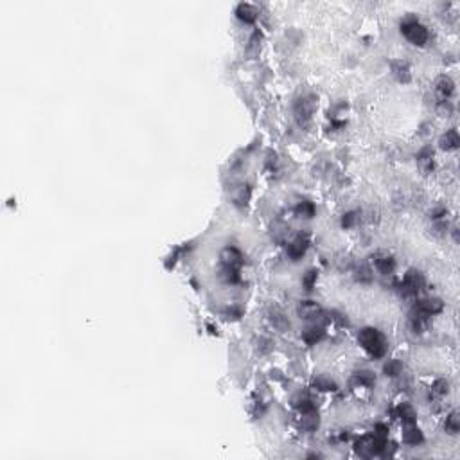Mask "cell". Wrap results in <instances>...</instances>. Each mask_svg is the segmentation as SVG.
I'll list each match as a JSON object with an SVG mask.
<instances>
[{
  "instance_id": "6da1fadb",
  "label": "cell",
  "mask_w": 460,
  "mask_h": 460,
  "mask_svg": "<svg viewBox=\"0 0 460 460\" xmlns=\"http://www.w3.org/2000/svg\"><path fill=\"white\" fill-rule=\"evenodd\" d=\"M358 341L372 358H383L387 352V343H385L383 334L374 327H365L359 331Z\"/></svg>"
},
{
  "instance_id": "7a4b0ae2",
  "label": "cell",
  "mask_w": 460,
  "mask_h": 460,
  "mask_svg": "<svg viewBox=\"0 0 460 460\" xmlns=\"http://www.w3.org/2000/svg\"><path fill=\"white\" fill-rule=\"evenodd\" d=\"M401 32L413 43V45L423 47L428 42V31L423 24H419V20H415L413 16L405 18L401 24Z\"/></svg>"
},
{
  "instance_id": "3957f363",
  "label": "cell",
  "mask_w": 460,
  "mask_h": 460,
  "mask_svg": "<svg viewBox=\"0 0 460 460\" xmlns=\"http://www.w3.org/2000/svg\"><path fill=\"white\" fill-rule=\"evenodd\" d=\"M316 108V97L315 95H304L295 103V117H297L298 124L305 126L311 121V115Z\"/></svg>"
},
{
  "instance_id": "277c9868",
  "label": "cell",
  "mask_w": 460,
  "mask_h": 460,
  "mask_svg": "<svg viewBox=\"0 0 460 460\" xmlns=\"http://www.w3.org/2000/svg\"><path fill=\"white\" fill-rule=\"evenodd\" d=\"M424 286V277L420 272H408L401 284V293L405 297H415L417 293L420 291V288Z\"/></svg>"
},
{
  "instance_id": "5b68a950",
  "label": "cell",
  "mask_w": 460,
  "mask_h": 460,
  "mask_svg": "<svg viewBox=\"0 0 460 460\" xmlns=\"http://www.w3.org/2000/svg\"><path fill=\"white\" fill-rule=\"evenodd\" d=\"M442 309H444V304H442V300H438V298H423V300L415 302L412 311L420 313V315L430 318V316H433V315H438Z\"/></svg>"
},
{
  "instance_id": "8992f818",
  "label": "cell",
  "mask_w": 460,
  "mask_h": 460,
  "mask_svg": "<svg viewBox=\"0 0 460 460\" xmlns=\"http://www.w3.org/2000/svg\"><path fill=\"white\" fill-rule=\"evenodd\" d=\"M221 264L223 268H234L239 270L243 264V254L241 250H237L236 246H226L221 252Z\"/></svg>"
},
{
  "instance_id": "52a82bcc",
  "label": "cell",
  "mask_w": 460,
  "mask_h": 460,
  "mask_svg": "<svg viewBox=\"0 0 460 460\" xmlns=\"http://www.w3.org/2000/svg\"><path fill=\"white\" fill-rule=\"evenodd\" d=\"M455 92V83L449 75H438L435 81V93H437L438 101H448Z\"/></svg>"
},
{
  "instance_id": "ba28073f",
  "label": "cell",
  "mask_w": 460,
  "mask_h": 460,
  "mask_svg": "<svg viewBox=\"0 0 460 460\" xmlns=\"http://www.w3.org/2000/svg\"><path fill=\"white\" fill-rule=\"evenodd\" d=\"M372 262L374 266H376L377 270H379L383 275H388V273L394 272V266H395V261L394 257H392L388 252H376V254L372 255Z\"/></svg>"
},
{
  "instance_id": "9c48e42d",
  "label": "cell",
  "mask_w": 460,
  "mask_h": 460,
  "mask_svg": "<svg viewBox=\"0 0 460 460\" xmlns=\"http://www.w3.org/2000/svg\"><path fill=\"white\" fill-rule=\"evenodd\" d=\"M309 244V239L308 236H297L293 241H291L290 244H288V255H290L293 261H298V259L302 257V255L305 254V248H308Z\"/></svg>"
},
{
  "instance_id": "30bf717a",
  "label": "cell",
  "mask_w": 460,
  "mask_h": 460,
  "mask_svg": "<svg viewBox=\"0 0 460 460\" xmlns=\"http://www.w3.org/2000/svg\"><path fill=\"white\" fill-rule=\"evenodd\" d=\"M298 315H300V318H305V320H316L320 316H323V313H322V308L316 302L304 300L298 305Z\"/></svg>"
},
{
  "instance_id": "8fae6325",
  "label": "cell",
  "mask_w": 460,
  "mask_h": 460,
  "mask_svg": "<svg viewBox=\"0 0 460 460\" xmlns=\"http://www.w3.org/2000/svg\"><path fill=\"white\" fill-rule=\"evenodd\" d=\"M458 144H460L458 131H456L455 128L448 129V131L440 137V140H438V146H440V149H444V151H455L456 147H458Z\"/></svg>"
},
{
  "instance_id": "7c38bea8",
  "label": "cell",
  "mask_w": 460,
  "mask_h": 460,
  "mask_svg": "<svg viewBox=\"0 0 460 460\" xmlns=\"http://www.w3.org/2000/svg\"><path fill=\"white\" fill-rule=\"evenodd\" d=\"M392 74L399 83H408L412 79L410 74V67L406 61H392Z\"/></svg>"
},
{
  "instance_id": "4fadbf2b",
  "label": "cell",
  "mask_w": 460,
  "mask_h": 460,
  "mask_svg": "<svg viewBox=\"0 0 460 460\" xmlns=\"http://www.w3.org/2000/svg\"><path fill=\"white\" fill-rule=\"evenodd\" d=\"M325 336V331H323L322 325H313V327H308V329L302 333V340L305 341L308 345H315L318 343L322 338Z\"/></svg>"
},
{
  "instance_id": "5bb4252c",
  "label": "cell",
  "mask_w": 460,
  "mask_h": 460,
  "mask_svg": "<svg viewBox=\"0 0 460 460\" xmlns=\"http://www.w3.org/2000/svg\"><path fill=\"white\" fill-rule=\"evenodd\" d=\"M236 14L239 20L244 22V24H252V22H255V18H257V9H255L252 4H239L236 9Z\"/></svg>"
},
{
  "instance_id": "9a60e30c",
  "label": "cell",
  "mask_w": 460,
  "mask_h": 460,
  "mask_svg": "<svg viewBox=\"0 0 460 460\" xmlns=\"http://www.w3.org/2000/svg\"><path fill=\"white\" fill-rule=\"evenodd\" d=\"M402 440H405L408 446H417V444H420V442L424 440L423 431H420L417 426H412V424H410V426L405 430V433H402Z\"/></svg>"
},
{
  "instance_id": "2e32d148",
  "label": "cell",
  "mask_w": 460,
  "mask_h": 460,
  "mask_svg": "<svg viewBox=\"0 0 460 460\" xmlns=\"http://www.w3.org/2000/svg\"><path fill=\"white\" fill-rule=\"evenodd\" d=\"M397 415H399V419H401L405 424H413V423H415V410H413L410 405H406V402H402V405L397 408Z\"/></svg>"
},
{
  "instance_id": "e0dca14e",
  "label": "cell",
  "mask_w": 460,
  "mask_h": 460,
  "mask_svg": "<svg viewBox=\"0 0 460 460\" xmlns=\"http://www.w3.org/2000/svg\"><path fill=\"white\" fill-rule=\"evenodd\" d=\"M444 430L448 431L449 435H456L460 430V419H458V413L451 412L448 417H446V423H444Z\"/></svg>"
},
{
  "instance_id": "ac0fdd59",
  "label": "cell",
  "mask_w": 460,
  "mask_h": 460,
  "mask_svg": "<svg viewBox=\"0 0 460 460\" xmlns=\"http://www.w3.org/2000/svg\"><path fill=\"white\" fill-rule=\"evenodd\" d=\"M354 379L358 381V385H361V387H372V385L376 383V376H374L370 370H359V372H356Z\"/></svg>"
},
{
  "instance_id": "d6986e66",
  "label": "cell",
  "mask_w": 460,
  "mask_h": 460,
  "mask_svg": "<svg viewBox=\"0 0 460 460\" xmlns=\"http://www.w3.org/2000/svg\"><path fill=\"white\" fill-rule=\"evenodd\" d=\"M270 320H272V323L277 327V329H288V327H290V322H288V318L284 316V313L280 311V309H277V308L272 311Z\"/></svg>"
},
{
  "instance_id": "ffe728a7",
  "label": "cell",
  "mask_w": 460,
  "mask_h": 460,
  "mask_svg": "<svg viewBox=\"0 0 460 460\" xmlns=\"http://www.w3.org/2000/svg\"><path fill=\"white\" fill-rule=\"evenodd\" d=\"M449 392V383L446 379H437L431 387V395L433 397H442Z\"/></svg>"
},
{
  "instance_id": "44dd1931",
  "label": "cell",
  "mask_w": 460,
  "mask_h": 460,
  "mask_svg": "<svg viewBox=\"0 0 460 460\" xmlns=\"http://www.w3.org/2000/svg\"><path fill=\"white\" fill-rule=\"evenodd\" d=\"M297 214L302 218H313L315 216V205L311 201H300L297 205Z\"/></svg>"
},
{
  "instance_id": "7402d4cb",
  "label": "cell",
  "mask_w": 460,
  "mask_h": 460,
  "mask_svg": "<svg viewBox=\"0 0 460 460\" xmlns=\"http://www.w3.org/2000/svg\"><path fill=\"white\" fill-rule=\"evenodd\" d=\"M259 50H261V32L255 31L250 38V43H248V54L255 56V54H259Z\"/></svg>"
},
{
  "instance_id": "603a6c76",
  "label": "cell",
  "mask_w": 460,
  "mask_h": 460,
  "mask_svg": "<svg viewBox=\"0 0 460 460\" xmlns=\"http://www.w3.org/2000/svg\"><path fill=\"white\" fill-rule=\"evenodd\" d=\"M385 374L387 376H399L402 372V363L397 361V359H390V361L385 365Z\"/></svg>"
},
{
  "instance_id": "cb8c5ba5",
  "label": "cell",
  "mask_w": 460,
  "mask_h": 460,
  "mask_svg": "<svg viewBox=\"0 0 460 460\" xmlns=\"http://www.w3.org/2000/svg\"><path fill=\"white\" fill-rule=\"evenodd\" d=\"M313 385H315L318 390H323V392H329V390H336V383L331 379H327V377H318V379L313 381Z\"/></svg>"
},
{
  "instance_id": "d4e9b609",
  "label": "cell",
  "mask_w": 460,
  "mask_h": 460,
  "mask_svg": "<svg viewBox=\"0 0 460 460\" xmlns=\"http://www.w3.org/2000/svg\"><path fill=\"white\" fill-rule=\"evenodd\" d=\"M356 280H359V282H370V280H372V272H370L369 266L358 268V272H356Z\"/></svg>"
},
{
  "instance_id": "484cf974",
  "label": "cell",
  "mask_w": 460,
  "mask_h": 460,
  "mask_svg": "<svg viewBox=\"0 0 460 460\" xmlns=\"http://www.w3.org/2000/svg\"><path fill=\"white\" fill-rule=\"evenodd\" d=\"M315 282H316V272L315 270H309V272L304 275V279H302V284H304V288L309 291V290H313Z\"/></svg>"
},
{
  "instance_id": "4316f807",
  "label": "cell",
  "mask_w": 460,
  "mask_h": 460,
  "mask_svg": "<svg viewBox=\"0 0 460 460\" xmlns=\"http://www.w3.org/2000/svg\"><path fill=\"white\" fill-rule=\"evenodd\" d=\"M437 110L440 115H446V117H449V115L453 113V104L449 103V101H438L437 103Z\"/></svg>"
},
{
  "instance_id": "83f0119b",
  "label": "cell",
  "mask_w": 460,
  "mask_h": 460,
  "mask_svg": "<svg viewBox=\"0 0 460 460\" xmlns=\"http://www.w3.org/2000/svg\"><path fill=\"white\" fill-rule=\"evenodd\" d=\"M354 223H356V214H354V212H349V214H345L343 219H341V225H343L345 228H351Z\"/></svg>"
}]
</instances>
